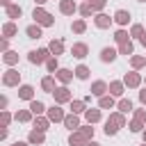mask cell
<instances>
[{
  "instance_id": "1",
  "label": "cell",
  "mask_w": 146,
  "mask_h": 146,
  "mask_svg": "<svg viewBox=\"0 0 146 146\" xmlns=\"http://www.w3.org/2000/svg\"><path fill=\"white\" fill-rule=\"evenodd\" d=\"M121 125H123V116H121V114H114V116L107 121V125H105V132H107V135H114V132H116Z\"/></svg>"
},
{
  "instance_id": "2",
  "label": "cell",
  "mask_w": 146,
  "mask_h": 146,
  "mask_svg": "<svg viewBox=\"0 0 146 146\" xmlns=\"http://www.w3.org/2000/svg\"><path fill=\"white\" fill-rule=\"evenodd\" d=\"M34 21H36L39 25H52V16L46 14L43 9H34Z\"/></svg>"
},
{
  "instance_id": "3",
  "label": "cell",
  "mask_w": 146,
  "mask_h": 146,
  "mask_svg": "<svg viewBox=\"0 0 146 146\" xmlns=\"http://www.w3.org/2000/svg\"><path fill=\"white\" fill-rule=\"evenodd\" d=\"M43 59H48V50L43 48V50H34V52H30V62L32 64H41Z\"/></svg>"
},
{
  "instance_id": "4",
  "label": "cell",
  "mask_w": 146,
  "mask_h": 146,
  "mask_svg": "<svg viewBox=\"0 0 146 146\" xmlns=\"http://www.w3.org/2000/svg\"><path fill=\"white\" fill-rule=\"evenodd\" d=\"M52 94H55V100H57V103H64V100L71 98V94H68L66 87H62V89H57V91H52Z\"/></svg>"
},
{
  "instance_id": "5",
  "label": "cell",
  "mask_w": 146,
  "mask_h": 146,
  "mask_svg": "<svg viewBox=\"0 0 146 146\" xmlns=\"http://www.w3.org/2000/svg\"><path fill=\"white\" fill-rule=\"evenodd\" d=\"M59 9H62V14H73L75 11V2L73 0H62V7Z\"/></svg>"
},
{
  "instance_id": "6",
  "label": "cell",
  "mask_w": 146,
  "mask_h": 146,
  "mask_svg": "<svg viewBox=\"0 0 146 146\" xmlns=\"http://www.w3.org/2000/svg\"><path fill=\"white\" fill-rule=\"evenodd\" d=\"M80 144H84V146H87V135H82V132L71 135V146H80Z\"/></svg>"
},
{
  "instance_id": "7",
  "label": "cell",
  "mask_w": 146,
  "mask_h": 146,
  "mask_svg": "<svg viewBox=\"0 0 146 146\" xmlns=\"http://www.w3.org/2000/svg\"><path fill=\"white\" fill-rule=\"evenodd\" d=\"M114 21H116V23H121V25H125V23L130 21V14H128V11H123V9H119V11H116V16H114Z\"/></svg>"
},
{
  "instance_id": "8",
  "label": "cell",
  "mask_w": 146,
  "mask_h": 146,
  "mask_svg": "<svg viewBox=\"0 0 146 146\" xmlns=\"http://www.w3.org/2000/svg\"><path fill=\"white\" fill-rule=\"evenodd\" d=\"M48 116H50V121H62V119H64V114H62L59 107H50V110H48Z\"/></svg>"
},
{
  "instance_id": "9",
  "label": "cell",
  "mask_w": 146,
  "mask_h": 146,
  "mask_svg": "<svg viewBox=\"0 0 146 146\" xmlns=\"http://www.w3.org/2000/svg\"><path fill=\"white\" fill-rule=\"evenodd\" d=\"M114 57H116V52H114L112 48H103V52H100V59H103V62H112Z\"/></svg>"
},
{
  "instance_id": "10",
  "label": "cell",
  "mask_w": 146,
  "mask_h": 146,
  "mask_svg": "<svg viewBox=\"0 0 146 146\" xmlns=\"http://www.w3.org/2000/svg\"><path fill=\"white\" fill-rule=\"evenodd\" d=\"M73 55H75V57H84V55H87V46H84V43H75V46H73Z\"/></svg>"
},
{
  "instance_id": "11",
  "label": "cell",
  "mask_w": 146,
  "mask_h": 146,
  "mask_svg": "<svg viewBox=\"0 0 146 146\" xmlns=\"http://www.w3.org/2000/svg\"><path fill=\"white\" fill-rule=\"evenodd\" d=\"M18 82V73L16 71H7V75H5V84H16Z\"/></svg>"
},
{
  "instance_id": "12",
  "label": "cell",
  "mask_w": 146,
  "mask_h": 146,
  "mask_svg": "<svg viewBox=\"0 0 146 146\" xmlns=\"http://www.w3.org/2000/svg\"><path fill=\"white\" fill-rule=\"evenodd\" d=\"M30 141H32V144H41V141H43V130H34V132H30Z\"/></svg>"
},
{
  "instance_id": "13",
  "label": "cell",
  "mask_w": 146,
  "mask_h": 146,
  "mask_svg": "<svg viewBox=\"0 0 146 146\" xmlns=\"http://www.w3.org/2000/svg\"><path fill=\"white\" fill-rule=\"evenodd\" d=\"M7 14H9L11 18H18V16H21V7H16V5H7Z\"/></svg>"
},
{
  "instance_id": "14",
  "label": "cell",
  "mask_w": 146,
  "mask_h": 146,
  "mask_svg": "<svg viewBox=\"0 0 146 146\" xmlns=\"http://www.w3.org/2000/svg\"><path fill=\"white\" fill-rule=\"evenodd\" d=\"M27 36H30V39H39V36H41V30H39L36 25H30V27H27Z\"/></svg>"
},
{
  "instance_id": "15",
  "label": "cell",
  "mask_w": 146,
  "mask_h": 146,
  "mask_svg": "<svg viewBox=\"0 0 146 146\" xmlns=\"http://www.w3.org/2000/svg\"><path fill=\"white\" fill-rule=\"evenodd\" d=\"M91 91H94L96 96H103V94H105V82H94Z\"/></svg>"
},
{
  "instance_id": "16",
  "label": "cell",
  "mask_w": 146,
  "mask_h": 146,
  "mask_svg": "<svg viewBox=\"0 0 146 146\" xmlns=\"http://www.w3.org/2000/svg\"><path fill=\"white\" fill-rule=\"evenodd\" d=\"M75 75H78L80 80H87V75H89V68H87V66H78V68H75Z\"/></svg>"
},
{
  "instance_id": "17",
  "label": "cell",
  "mask_w": 146,
  "mask_h": 146,
  "mask_svg": "<svg viewBox=\"0 0 146 146\" xmlns=\"http://www.w3.org/2000/svg\"><path fill=\"white\" fill-rule=\"evenodd\" d=\"M18 96H21V98H32V87H27V84L21 87V89H18Z\"/></svg>"
},
{
  "instance_id": "18",
  "label": "cell",
  "mask_w": 146,
  "mask_h": 146,
  "mask_svg": "<svg viewBox=\"0 0 146 146\" xmlns=\"http://www.w3.org/2000/svg\"><path fill=\"white\" fill-rule=\"evenodd\" d=\"M98 119H100V112H98V110H89V112H87V121H89V123H94V121H98Z\"/></svg>"
},
{
  "instance_id": "19",
  "label": "cell",
  "mask_w": 146,
  "mask_h": 146,
  "mask_svg": "<svg viewBox=\"0 0 146 146\" xmlns=\"http://www.w3.org/2000/svg\"><path fill=\"white\" fill-rule=\"evenodd\" d=\"M64 123H66V128H71V130H73V128H78V119H75V114L66 116V119H64Z\"/></svg>"
},
{
  "instance_id": "20",
  "label": "cell",
  "mask_w": 146,
  "mask_h": 146,
  "mask_svg": "<svg viewBox=\"0 0 146 146\" xmlns=\"http://www.w3.org/2000/svg\"><path fill=\"white\" fill-rule=\"evenodd\" d=\"M125 84H130V87H135V84H139V75H137V73H130V75L125 78Z\"/></svg>"
},
{
  "instance_id": "21",
  "label": "cell",
  "mask_w": 146,
  "mask_h": 146,
  "mask_svg": "<svg viewBox=\"0 0 146 146\" xmlns=\"http://www.w3.org/2000/svg\"><path fill=\"white\" fill-rule=\"evenodd\" d=\"M30 110H32L34 114H41V112H43V103H39V100H32V105H30Z\"/></svg>"
},
{
  "instance_id": "22",
  "label": "cell",
  "mask_w": 146,
  "mask_h": 146,
  "mask_svg": "<svg viewBox=\"0 0 146 146\" xmlns=\"http://www.w3.org/2000/svg\"><path fill=\"white\" fill-rule=\"evenodd\" d=\"M96 25H98V27H107V25H110V18H107V16H103V14H100V16H98V18H96Z\"/></svg>"
},
{
  "instance_id": "23",
  "label": "cell",
  "mask_w": 146,
  "mask_h": 146,
  "mask_svg": "<svg viewBox=\"0 0 146 146\" xmlns=\"http://www.w3.org/2000/svg\"><path fill=\"white\" fill-rule=\"evenodd\" d=\"M114 39H116V41H119V43H128V34H125V32H123V30H119V32H116V34H114Z\"/></svg>"
},
{
  "instance_id": "24",
  "label": "cell",
  "mask_w": 146,
  "mask_h": 146,
  "mask_svg": "<svg viewBox=\"0 0 146 146\" xmlns=\"http://www.w3.org/2000/svg\"><path fill=\"white\" fill-rule=\"evenodd\" d=\"M62 48H64V46H62V41H52V43H50V50H52L55 55H59V52H62Z\"/></svg>"
},
{
  "instance_id": "25",
  "label": "cell",
  "mask_w": 146,
  "mask_h": 146,
  "mask_svg": "<svg viewBox=\"0 0 146 146\" xmlns=\"http://www.w3.org/2000/svg\"><path fill=\"white\" fill-rule=\"evenodd\" d=\"M57 78H59L62 82H68V80H71V71H64V68H62V71L57 73Z\"/></svg>"
},
{
  "instance_id": "26",
  "label": "cell",
  "mask_w": 146,
  "mask_h": 146,
  "mask_svg": "<svg viewBox=\"0 0 146 146\" xmlns=\"http://www.w3.org/2000/svg\"><path fill=\"white\" fill-rule=\"evenodd\" d=\"M41 84H43V89H46V91H52V87H55L52 78H43V82H41Z\"/></svg>"
},
{
  "instance_id": "27",
  "label": "cell",
  "mask_w": 146,
  "mask_h": 146,
  "mask_svg": "<svg viewBox=\"0 0 146 146\" xmlns=\"http://www.w3.org/2000/svg\"><path fill=\"white\" fill-rule=\"evenodd\" d=\"M89 5H91V9H103L105 0H89Z\"/></svg>"
},
{
  "instance_id": "28",
  "label": "cell",
  "mask_w": 146,
  "mask_h": 146,
  "mask_svg": "<svg viewBox=\"0 0 146 146\" xmlns=\"http://www.w3.org/2000/svg\"><path fill=\"white\" fill-rule=\"evenodd\" d=\"M121 52H123V55H130V52H132V43H130V41H128V43H121Z\"/></svg>"
},
{
  "instance_id": "29",
  "label": "cell",
  "mask_w": 146,
  "mask_h": 146,
  "mask_svg": "<svg viewBox=\"0 0 146 146\" xmlns=\"http://www.w3.org/2000/svg\"><path fill=\"white\" fill-rule=\"evenodd\" d=\"M112 105H114V100H112V98H107V96H103V98H100V107H112Z\"/></svg>"
},
{
  "instance_id": "30",
  "label": "cell",
  "mask_w": 146,
  "mask_h": 146,
  "mask_svg": "<svg viewBox=\"0 0 146 146\" xmlns=\"http://www.w3.org/2000/svg\"><path fill=\"white\" fill-rule=\"evenodd\" d=\"M119 107H121V112H128V110H132V103H130V100H121Z\"/></svg>"
},
{
  "instance_id": "31",
  "label": "cell",
  "mask_w": 146,
  "mask_h": 146,
  "mask_svg": "<svg viewBox=\"0 0 146 146\" xmlns=\"http://www.w3.org/2000/svg\"><path fill=\"white\" fill-rule=\"evenodd\" d=\"M71 110H73V114H78V112H82V103H80V100H75V103H71Z\"/></svg>"
},
{
  "instance_id": "32",
  "label": "cell",
  "mask_w": 146,
  "mask_h": 146,
  "mask_svg": "<svg viewBox=\"0 0 146 146\" xmlns=\"http://www.w3.org/2000/svg\"><path fill=\"white\" fill-rule=\"evenodd\" d=\"M14 32H16V25H11V23H9V25H5V34H7V36H11Z\"/></svg>"
},
{
  "instance_id": "33",
  "label": "cell",
  "mask_w": 146,
  "mask_h": 146,
  "mask_svg": "<svg viewBox=\"0 0 146 146\" xmlns=\"http://www.w3.org/2000/svg\"><path fill=\"white\" fill-rule=\"evenodd\" d=\"M110 89H112V94H116V96H119V94H121V82H112V87H110Z\"/></svg>"
},
{
  "instance_id": "34",
  "label": "cell",
  "mask_w": 146,
  "mask_h": 146,
  "mask_svg": "<svg viewBox=\"0 0 146 146\" xmlns=\"http://www.w3.org/2000/svg\"><path fill=\"white\" fill-rule=\"evenodd\" d=\"M5 62H7V64H14V62H16V55H14V52H7V55H5Z\"/></svg>"
},
{
  "instance_id": "35",
  "label": "cell",
  "mask_w": 146,
  "mask_h": 146,
  "mask_svg": "<svg viewBox=\"0 0 146 146\" xmlns=\"http://www.w3.org/2000/svg\"><path fill=\"white\" fill-rule=\"evenodd\" d=\"M130 130H132V132H139V130H141V123H139V119H137V121H132Z\"/></svg>"
},
{
  "instance_id": "36",
  "label": "cell",
  "mask_w": 146,
  "mask_h": 146,
  "mask_svg": "<svg viewBox=\"0 0 146 146\" xmlns=\"http://www.w3.org/2000/svg\"><path fill=\"white\" fill-rule=\"evenodd\" d=\"M80 11H82V16H89V14H91V5H82Z\"/></svg>"
},
{
  "instance_id": "37",
  "label": "cell",
  "mask_w": 146,
  "mask_h": 146,
  "mask_svg": "<svg viewBox=\"0 0 146 146\" xmlns=\"http://www.w3.org/2000/svg\"><path fill=\"white\" fill-rule=\"evenodd\" d=\"M73 30H75V32H82V30H84V23H82V21H78V23L73 25Z\"/></svg>"
},
{
  "instance_id": "38",
  "label": "cell",
  "mask_w": 146,
  "mask_h": 146,
  "mask_svg": "<svg viewBox=\"0 0 146 146\" xmlns=\"http://www.w3.org/2000/svg\"><path fill=\"white\" fill-rule=\"evenodd\" d=\"M132 34H135V36H141V34H144V32H141V25H135V27H132Z\"/></svg>"
},
{
  "instance_id": "39",
  "label": "cell",
  "mask_w": 146,
  "mask_h": 146,
  "mask_svg": "<svg viewBox=\"0 0 146 146\" xmlns=\"http://www.w3.org/2000/svg\"><path fill=\"white\" fill-rule=\"evenodd\" d=\"M16 119H18V121H27L30 114H27V112H21V114H16Z\"/></svg>"
},
{
  "instance_id": "40",
  "label": "cell",
  "mask_w": 146,
  "mask_h": 146,
  "mask_svg": "<svg viewBox=\"0 0 146 146\" xmlns=\"http://www.w3.org/2000/svg\"><path fill=\"white\" fill-rule=\"evenodd\" d=\"M46 125H48V123H46L43 119H39V121H36V128H39V130H46Z\"/></svg>"
},
{
  "instance_id": "41",
  "label": "cell",
  "mask_w": 146,
  "mask_h": 146,
  "mask_svg": "<svg viewBox=\"0 0 146 146\" xmlns=\"http://www.w3.org/2000/svg\"><path fill=\"white\" fill-rule=\"evenodd\" d=\"M48 68L55 71V68H57V62H55V59H48Z\"/></svg>"
},
{
  "instance_id": "42",
  "label": "cell",
  "mask_w": 146,
  "mask_h": 146,
  "mask_svg": "<svg viewBox=\"0 0 146 146\" xmlns=\"http://www.w3.org/2000/svg\"><path fill=\"white\" fill-rule=\"evenodd\" d=\"M132 64H135V66H141V64H144V59H141V57H135V59H132Z\"/></svg>"
},
{
  "instance_id": "43",
  "label": "cell",
  "mask_w": 146,
  "mask_h": 146,
  "mask_svg": "<svg viewBox=\"0 0 146 146\" xmlns=\"http://www.w3.org/2000/svg\"><path fill=\"white\" fill-rule=\"evenodd\" d=\"M137 119H139V121H146V112L139 110V112H137Z\"/></svg>"
},
{
  "instance_id": "44",
  "label": "cell",
  "mask_w": 146,
  "mask_h": 146,
  "mask_svg": "<svg viewBox=\"0 0 146 146\" xmlns=\"http://www.w3.org/2000/svg\"><path fill=\"white\" fill-rule=\"evenodd\" d=\"M139 98H141V103H146V91H141V94H139Z\"/></svg>"
},
{
  "instance_id": "45",
  "label": "cell",
  "mask_w": 146,
  "mask_h": 146,
  "mask_svg": "<svg viewBox=\"0 0 146 146\" xmlns=\"http://www.w3.org/2000/svg\"><path fill=\"white\" fill-rule=\"evenodd\" d=\"M141 43H144V46H146V34H141Z\"/></svg>"
},
{
  "instance_id": "46",
  "label": "cell",
  "mask_w": 146,
  "mask_h": 146,
  "mask_svg": "<svg viewBox=\"0 0 146 146\" xmlns=\"http://www.w3.org/2000/svg\"><path fill=\"white\" fill-rule=\"evenodd\" d=\"M14 146H25V144H21V141H18V144H14Z\"/></svg>"
},
{
  "instance_id": "47",
  "label": "cell",
  "mask_w": 146,
  "mask_h": 146,
  "mask_svg": "<svg viewBox=\"0 0 146 146\" xmlns=\"http://www.w3.org/2000/svg\"><path fill=\"white\" fill-rule=\"evenodd\" d=\"M36 2H39V5H41V2H46V0H36Z\"/></svg>"
},
{
  "instance_id": "48",
  "label": "cell",
  "mask_w": 146,
  "mask_h": 146,
  "mask_svg": "<svg viewBox=\"0 0 146 146\" xmlns=\"http://www.w3.org/2000/svg\"><path fill=\"white\" fill-rule=\"evenodd\" d=\"M87 146H98V144H87Z\"/></svg>"
},
{
  "instance_id": "49",
  "label": "cell",
  "mask_w": 146,
  "mask_h": 146,
  "mask_svg": "<svg viewBox=\"0 0 146 146\" xmlns=\"http://www.w3.org/2000/svg\"><path fill=\"white\" fill-rule=\"evenodd\" d=\"M144 137H146V135H144Z\"/></svg>"
},
{
  "instance_id": "50",
  "label": "cell",
  "mask_w": 146,
  "mask_h": 146,
  "mask_svg": "<svg viewBox=\"0 0 146 146\" xmlns=\"http://www.w3.org/2000/svg\"><path fill=\"white\" fill-rule=\"evenodd\" d=\"M141 2H144V0H141Z\"/></svg>"
}]
</instances>
